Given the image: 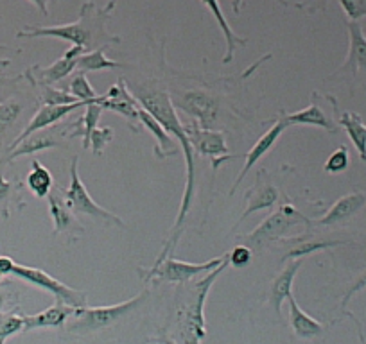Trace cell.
Returning <instances> with one entry per match:
<instances>
[{"label":"cell","mask_w":366,"mask_h":344,"mask_svg":"<svg viewBox=\"0 0 366 344\" xmlns=\"http://www.w3.org/2000/svg\"><path fill=\"white\" fill-rule=\"evenodd\" d=\"M29 2H33L45 16H49V2H51V0H29Z\"/></svg>","instance_id":"44"},{"label":"cell","mask_w":366,"mask_h":344,"mask_svg":"<svg viewBox=\"0 0 366 344\" xmlns=\"http://www.w3.org/2000/svg\"><path fill=\"white\" fill-rule=\"evenodd\" d=\"M101 113H103V106L101 103H90L84 106V115L77 118L74 124L69 126V129H74L69 135V138H74V136H81L83 138V149H88L90 147V135L92 131L99 126Z\"/></svg>","instance_id":"27"},{"label":"cell","mask_w":366,"mask_h":344,"mask_svg":"<svg viewBox=\"0 0 366 344\" xmlns=\"http://www.w3.org/2000/svg\"><path fill=\"white\" fill-rule=\"evenodd\" d=\"M287 126L302 124V126H316V128H322L329 133H336L337 126L330 121L329 115H325V111L320 108L318 101H312L305 110L295 111V113H284Z\"/></svg>","instance_id":"26"},{"label":"cell","mask_w":366,"mask_h":344,"mask_svg":"<svg viewBox=\"0 0 366 344\" xmlns=\"http://www.w3.org/2000/svg\"><path fill=\"white\" fill-rule=\"evenodd\" d=\"M24 325H26V314L19 307L9 312H0V339H8L24 332Z\"/></svg>","instance_id":"30"},{"label":"cell","mask_w":366,"mask_h":344,"mask_svg":"<svg viewBox=\"0 0 366 344\" xmlns=\"http://www.w3.org/2000/svg\"><path fill=\"white\" fill-rule=\"evenodd\" d=\"M26 183L27 188L36 198H47L52 188H54V180H52L51 171L45 165H41L38 160H33V163H31V171L27 174Z\"/></svg>","instance_id":"28"},{"label":"cell","mask_w":366,"mask_h":344,"mask_svg":"<svg viewBox=\"0 0 366 344\" xmlns=\"http://www.w3.org/2000/svg\"><path fill=\"white\" fill-rule=\"evenodd\" d=\"M327 4H329V0H304V2L297 4V8L309 13V15H315L318 11H325Z\"/></svg>","instance_id":"40"},{"label":"cell","mask_w":366,"mask_h":344,"mask_svg":"<svg viewBox=\"0 0 366 344\" xmlns=\"http://www.w3.org/2000/svg\"><path fill=\"white\" fill-rule=\"evenodd\" d=\"M362 289H366V273H365V275L361 276V278L357 280V282L354 283V285L350 287V289L347 290V294H345V296H343V301H341V310H343L345 314H348V315H350L352 319H355V318H354V315L350 314V312L347 310V305H348V301L352 300V296H354V294H357L359 290H362Z\"/></svg>","instance_id":"39"},{"label":"cell","mask_w":366,"mask_h":344,"mask_svg":"<svg viewBox=\"0 0 366 344\" xmlns=\"http://www.w3.org/2000/svg\"><path fill=\"white\" fill-rule=\"evenodd\" d=\"M287 128H290V126H287L286 118H284V113H280L279 121L274 122V124L271 126V128L267 129V131L264 133V135L260 136L259 140H257L255 146H253L252 149H249L248 153H246V156H244V167H242L241 174H239L237 180H235V183H234V187H232L230 196L234 194L235 191H237L239 185H241V181L244 180L246 176H248V172L252 171L253 167H255L257 161H259L260 158L264 156V154L269 153V151L273 149V146H274V143H277V140L280 138V135H282V133L286 131Z\"/></svg>","instance_id":"15"},{"label":"cell","mask_w":366,"mask_h":344,"mask_svg":"<svg viewBox=\"0 0 366 344\" xmlns=\"http://www.w3.org/2000/svg\"><path fill=\"white\" fill-rule=\"evenodd\" d=\"M101 106H103V110L115 111V113H119L121 117H124L133 131H139L140 129V103L137 101V97L126 88V84L122 79L119 81V83L112 84L110 90H108L107 93H103Z\"/></svg>","instance_id":"10"},{"label":"cell","mask_w":366,"mask_h":344,"mask_svg":"<svg viewBox=\"0 0 366 344\" xmlns=\"http://www.w3.org/2000/svg\"><path fill=\"white\" fill-rule=\"evenodd\" d=\"M13 275L19 276V278H22L24 282L31 283V285L38 287V289L51 293L52 296L56 298V301H58V303H65V305H69V307H74V308L86 307V294L81 293V290L72 289V287L65 285V283H61L59 280H56L54 276H51L49 273H45L44 269L15 264Z\"/></svg>","instance_id":"8"},{"label":"cell","mask_w":366,"mask_h":344,"mask_svg":"<svg viewBox=\"0 0 366 344\" xmlns=\"http://www.w3.org/2000/svg\"><path fill=\"white\" fill-rule=\"evenodd\" d=\"M76 308L69 307L65 303L52 305V307L45 308L44 312H38V314L26 315V325H24V332H31V330L38 328H61L65 325L66 319L70 315H74Z\"/></svg>","instance_id":"23"},{"label":"cell","mask_w":366,"mask_h":344,"mask_svg":"<svg viewBox=\"0 0 366 344\" xmlns=\"http://www.w3.org/2000/svg\"><path fill=\"white\" fill-rule=\"evenodd\" d=\"M329 99L332 101V106L336 110L337 115V124L347 131L348 138L354 143L355 151L359 153V158L362 161H366V124L362 122L361 115L355 113V111H340L337 110L336 99L329 96Z\"/></svg>","instance_id":"21"},{"label":"cell","mask_w":366,"mask_h":344,"mask_svg":"<svg viewBox=\"0 0 366 344\" xmlns=\"http://www.w3.org/2000/svg\"><path fill=\"white\" fill-rule=\"evenodd\" d=\"M11 187L13 185L4 176H0V203L8 201L9 194H11Z\"/></svg>","instance_id":"42"},{"label":"cell","mask_w":366,"mask_h":344,"mask_svg":"<svg viewBox=\"0 0 366 344\" xmlns=\"http://www.w3.org/2000/svg\"><path fill=\"white\" fill-rule=\"evenodd\" d=\"M253 251L244 244H237L234 249L230 251V264L234 268H244L249 260H252Z\"/></svg>","instance_id":"38"},{"label":"cell","mask_w":366,"mask_h":344,"mask_svg":"<svg viewBox=\"0 0 366 344\" xmlns=\"http://www.w3.org/2000/svg\"><path fill=\"white\" fill-rule=\"evenodd\" d=\"M63 198H65L66 205L72 208L74 213H83V216H90L94 219H104L108 223H114L117 226H126L124 221L117 217L115 213L108 212L97 201H94L90 194H88L86 187H84L83 180L79 178V158L74 156L70 161V183L66 188H61Z\"/></svg>","instance_id":"7"},{"label":"cell","mask_w":366,"mask_h":344,"mask_svg":"<svg viewBox=\"0 0 366 344\" xmlns=\"http://www.w3.org/2000/svg\"><path fill=\"white\" fill-rule=\"evenodd\" d=\"M366 196L362 192H352V194L343 196V198L337 199L332 206L329 208V212L323 217H320L316 223L322 224V226H334V224H340L348 221L350 217H354L359 210L365 206Z\"/></svg>","instance_id":"20"},{"label":"cell","mask_w":366,"mask_h":344,"mask_svg":"<svg viewBox=\"0 0 366 344\" xmlns=\"http://www.w3.org/2000/svg\"><path fill=\"white\" fill-rule=\"evenodd\" d=\"M244 201H246V210L242 212L241 219L239 223L235 224V230H237L239 224L246 219L248 216H252L253 212H259V210L264 208H271L274 203L279 201V191L271 185V181H266V171L260 168L257 172V181H255V187L249 188L244 196Z\"/></svg>","instance_id":"16"},{"label":"cell","mask_w":366,"mask_h":344,"mask_svg":"<svg viewBox=\"0 0 366 344\" xmlns=\"http://www.w3.org/2000/svg\"><path fill=\"white\" fill-rule=\"evenodd\" d=\"M104 51H107V49H97V51L86 52V54L81 56L79 61H77L76 70H79V72L84 74V72H103V70H108V69H121L122 63H117L114 61V59L107 58Z\"/></svg>","instance_id":"29"},{"label":"cell","mask_w":366,"mask_h":344,"mask_svg":"<svg viewBox=\"0 0 366 344\" xmlns=\"http://www.w3.org/2000/svg\"><path fill=\"white\" fill-rule=\"evenodd\" d=\"M350 22L366 19V0H337Z\"/></svg>","instance_id":"37"},{"label":"cell","mask_w":366,"mask_h":344,"mask_svg":"<svg viewBox=\"0 0 366 344\" xmlns=\"http://www.w3.org/2000/svg\"><path fill=\"white\" fill-rule=\"evenodd\" d=\"M114 136L115 133L112 128H99V126H97L90 135V146L94 154H96V156H101V154L104 153V147L108 146L110 140H114Z\"/></svg>","instance_id":"35"},{"label":"cell","mask_w":366,"mask_h":344,"mask_svg":"<svg viewBox=\"0 0 366 344\" xmlns=\"http://www.w3.org/2000/svg\"><path fill=\"white\" fill-rule=\"evenodd\" d=\"M230 2H232V9H234V15H239V13H241L242 0H230ZM277 2H279L280 6H284V8H286V6H290V2H287V0H277Z\"/></svg>","instance_id":"43"},{"label":"cell","mask_w":366,"mask_h":344,"mask_svg":"<svg viewBox=\"0 0 366 344\" xmlns=\"http://www.w3.org/2000/svg\"><path fill=\"white\" fill-rule=\"evenodd\" d=\"M137 101L140 103V106L144 110L149 111L158 122L165 128V131L172 136L174 140H178L179 146H182L183 153H185V163H187V178H185V191H183L182 205H179L178 217H176L174 224H172L171 237L165 242L164 249L158 255L157 262L154 264H160L162 260H165L167 256H171V253L174 251L176 246H178L179 237L183 233V221L189 216L192 208V203H194L196 196V153L194 147H192L191 140H189L185 128H183V122L178 118L176 113V108L172 104L171 97L165 92L164 88H158V86H140L135 92Z\"/></svg>","instance_id":"1"},{"label":"cell","mask_w":366,"mask_h":344,"mask_svg":"<svg viewBox=\"0 0 366 344\" xmlns=\"http://www.w3.org/2000/svg\"><path fill=\"white\" fill-rule=\"evenodd\" d=\"M13 269H15V262H13L11 256L0 255V273L4 276L13 275Z\"/></svg>","instance_id":"41"},{"label":"cell","mask_w":366,"mask_h":344,"mask_svg":"<svg viewBox=\"0 0 366 344\" xmlns=\"http://www.w3.org/2000/svg\"><path fill=\"white\" fill-rule=\"evenodd\" d=\"M20 111H22V106L19 103H15V101L0 103V142H2L4 135L8 133V129L15 124Z\"/></svg>","instance_id":"32"},{"label":"cell","mask_w":366,"mask_h":344,"mask_svg":"<svg viewBox=\"0 0 366 344\" xmlns=\"http://www.w3.org/2000/svg\"><path fill=\"white\" fill-rule=\"evenodd\" d=\"M83 54H86L83 47L79 45H72L58 61L52 63L51 66H45V69H40V66H34V69L27 70L26 76L29 77V81L33 84H49L52 86L54 83H59L61 79L69 77L70 74L76 70L77 61Z\"/></svg>","instance_id":"11"},{"label":"cell","mask_w":366,"mask_h":344,"mask_svg":"<svg viewBox=\"0 0 366 344\" xmlns=\"http://www.w3.org/2000/svg\"><path fill=\"white\" fill-rule=\"evenodd\" d=\"M0 344H6V339H0Z\"/></svg>","instance_id":"48"},{"label":"cell","mask_w":366,"mask_h":344,"mask_svg":"<svg viewBox=\"0 0 366 344\" xmlns=\"http://www.w3.org/2000/svg\"><path fill=\"white\" fill-rule=\"evenodd\" d=\"M202 4L205 6V8L210 11V15L216 19L217 26H219L221 33H223L224 41H227V52H224L223 63L224 65H228V63H232V59H234L235 51H237L239 47H244V45L248 44V40L234 33V29H232L230 24H228L227 16H224L223 11H221L219 0H202Z\"/></svg>","instance_id":"25"},{"label":"cell","mask_w":366,"mask_h":344,"mask_svg":"<svg viewBox=\"0 0 366 344\" xmlns=\"http://www.w3.org/2000/svg\"><path fill=\"white\" fill-rule=\"evenodd\" d=\"M345 24H347L348 38H350V47H348L347 61L341 65L337 72H347L350 76H355L359 70H366V36L362 34L361 24L359 22L347 20Z\"/></svg>","instance_id":"17"},{"label":"cell","mask_w":366,"mask_h":344,"mask_svg":"<svg viewBox=\"0 0 366 344\" xmlns=\"http://www.w3.org/2000/svg\"><path fill=\"white\" fill-rule=\"evenodd\" d=\"M36 88L41 90L40 97L45 104H74V103H79L76 97L72 96L70 92L66 90H58V88H52L49 84H34Z\"/></svg>","instance_id":"33"},{"label":"cell","mask_w":366,"mask_h":344,"mask_svg":"<svg viewBox=\"0 0 366 344\" xmlns=\"http://www.w3.org/2000/svg\"><path fill=\"white\" fill-rule=\"evenodd\" d=\"M146 344H164V340H153V343H146Z\"/></svg>","instance_id":"47"},{"label":"cell","mask_w":366,"mask_h":344,"mask_svg":"<svg viewBox=\"0 0 366 344\" xmlns=\"http://www.w3.org/2000/svg\"><path fill=\"white\" fill-rule=\"evenodd\" d=\"M228 258V253L216 256L212 260L202 262V264H191V262L176 260L172 256H167L160 264H154L151 269H139L142 275L144 283L153 282L154 285L165 282V283H187L192 278L199 276L202 273H210L216 268H219L224 260Z\"/></svg>","instance_id":"6"},{"label":"cell","mask_w":366,"mask_h":344,"mask_svg":"<svg viewBox=\"0 0 366 344\" xmlns=\"http://www.w3.org/2000/svg\"><path fill=\"white\" fill-rule=\"evenodd\" d=\"M6 300H8V293H6V290L0 289V312H2V308H4Z\"/></svg>","instance_id":"45"},{"label":"cell","mask_w":366,"mask_h":344,"mask_svg":"<svg viewBox=\"0 0 366 344\" xmlns=\"http://www.w3.org/2000/svg\"><path fill=\"white\" fill-rule=\"evenodd\" d=\"M185 133H187L189 140H191L192 147H194L196 156L210 158L212 160V171L216 172L223 161L232 160V154L228 153L227 138H224L223 131H216V129H203L199 128L198 122L192 124H183Z\"/></svg>","instance_id":"9"},{"label":"cell","mask_w":366,"mask_h":344,"mask_svg":"<svg viewBox=\"0 0 366 344\" xmlns=\"http://www.w3.org/2000/svg\"><path fill=\"white\" fill-rule=\"evenodd\" d=\"M230 265V253L228 258L216 268L214 271L207 273L205 278L194 283H179L183 287V300L179 301L176 310V335L178 344H202L207 337L205 323V301L210 289L219 278L221 273Z\"/></svg>","instance_id":"3"},{"label":"cell","mask_w":366,"mask_h":344,"mask_svg":"<svg viewBox=\"0 0 366 344\" xmlns=\"http://www.w3.org/2000/svg\"><path fill=\"white\" fill-rule=\"evenodd\" d=\"M337 244H343V242L340 241H316V242H304V244H300L298 248L291 249L290 253H287L286 258H304L305 255H309V253H315L318 251V249H325V248H332V246H337Z\"/></svg>","instance_id":"36"},{"label":"cell","mask_w":366,"mask_h":344,"mask_svg":"<svg viewBox=\"0 0 366 344\" xmlns=\"http://www.w3.org/2000/svg\"><path fill=\"white\" fill-rule=\"evenodd\" d=\"M300 224L311 226L312 221H309L307 217H305L300 210L295 208L291 203H286V205H280L277 212H273L269 217H266L252 233L239 237V244L248 246L252 251H259L264 246L286 237L291 231V228H297L300 226Z\"/></svg>","instance_id":"4"},{"label":"cell","mask_w":366,"mask_h":344,"mask_svg":"<svg viewBox=\"0 0 366 344\" xmlns=\"http://www.w3.org/2000/svg\"><path fill=\"white\" fill-rule=\"evenodd\" d=\"M2 278H4V275H2V273H0V282H2Z\"/></svg>","instance_id":"49"},{"label":"cell","mask_w":366,"mask_h":344,"mask_svg":"<svg viewBox=\"0 0 366 344\" xmlns=\"http://www.w3.org/2000/svg\"><path fill=\"white\" fill-rule=\"evenodd\" d=\"M63 138H65V133L61 129H51V131H41L33 133L31 136H27L26 140L19 143L16 147H13L11 154H9V161L16 160L20 156H27V154H34L38 151H45V149H51V147H59V146H65L63 143Z\"/></svg>","instance_id":"19"},{"label":"cell","mask_w":366,"mask_h":344,"mask_svg":"<svg viewBox=\"0 0 366 344\" xmlns=\"http://www.w3.org/2000/svg\"><path fill=\"white\" fill-rule=\"evenodd\" d=\"M162 340H164V344H178V343H176V340L169 339V337H165V339H162Z\"/></svg>","instance_id":"46"},{"label":"cell","mask_w":366,"mask_h":344,"mask_svg":"<svg viewBox=\"0 0 366 344\" xmlns=\"http://www.w3.org/2000/svg\"><path fill=\"white\" fill-rule=\"evenodd\" d=\"M139 118H140V126H142L144 129H147V131L153 135V138L157 140V146H154V156H157L158 160L174 156V154L178 153V147L174 146V138H172V136L165 131L164 126H162L160 122L149 113V111L144 110L142 106H140Z\"/></svg>","instance_id":"22"},{"label":"cell","mask_w":366,"mask_h":344,"mask_svg":"<svg viewBox=\"0 0 366 344\" xmlns=\"http://www.w3.org/2000/svg\"><path fill=\"white\" fill-rule=\"evenodd\" d=\"M348 165H350V154H348L347 147L341 146L327 158L325 165H323V171L327 174H341V172L347 171Z\"/></svg>","instance_id":"34"},{"label":"cell","mask_w":366,"mask_h":344,"mask_svg":"<svg viewBox=\"0 0 366 344\" xmlns=\"http://www.w3.org/2000/svg\"><path fill=\"white\" fill-rule=\"evenodd\" d=\"M172 104L183 110L191 117L198 118L199 128L212 129L217 118V101L209 93L202 90H192L187 92L179 101H172Z\"/></svg>","instance_id":"13"},{"label":"cell","mask_w":366,"mask_h":344,"mask_svg":"<svg viewBox=\"0 0 366 344\" xmlns=\"http://www.w3.org/2000/svg\"><path fill=\"white\" fill-rule=\"evenodd\" d=\"M69 90L77 101H83V103L90 104V103H101V101H103V96H97L96 90L92 88L90 81L86 79V76H84L83 72H79L76 77H74Z\"/></svg>","instance_id":"31"},{"label":"cell","mask_w":366,"mask_h":344,"mask_svg":"<svg viewBox=\"0 0 366 344\" xmlns=\"http://www.w3.org/2000/svg\"><path fill=\"white\" fill-rule=\"evenodd\" d=\"M47 199H49V212H51L52 224H54V235L66 233L70 241H76L79 235L84 233V228L79 224L76 213H74L72 208L66 205L61 188L58 187L52 188L51 194L47 196Z\"/></svg>","instance_id":"12"},{"label":"cell","mask_w":366,"mask_h":344,"mask_svg":"<svg viewBox=\"0 0 366 344\" xmlns=\"http://www.w3.org/2000/svg\"><path fill=\"white\" fill-rule=\"evenodd\" d=\"M304 264V258H295L290 264L284 268V271L280 273L277 278L271 282L269 294H267V300H269V305L274 308L277 315L282 314V305L284 301H287V298L291 296V287H293V280L297 276L298 269Z\"/></svg>","instance_id":"18"},{"label":"cell","mask_w":366,"mask_h":344,"mask_svg":"<svg viewBox=\"0 0 366 344\" xmlns=\"http://www.w3.org/2000/svg\"><path fill=\"white\" fill-rule=\"evenodd\" d=\"M287 303H290V325L293 328L295 335L300 337V339H312V337L325 332L327 326L320 323L318 319L311 318L307 312L302 310V307L298 305L297 298L293 294L287 298Z\"/></svg>","instance_id":"24"},{"label":"cell","mask_w":366,"mask_h":344,"mask_svg":"<svg viewBox=\"0 0 366 344\" xmlns=\"http://www.w3.org/2000/svg\"><path fill=\"white\" fill-rule=\"evenodd\" d=\"M147 296H149V289L146 287V289H144L142 293L137 294L135 298H132V300L128 301H122V303L119 305L76 308V312H74L76 321L66 325V330L72 333H88L107 328V326H112L114 323H117L119 319H122L124 315H128L129 312L135 310L140 303H144V301L147 300Z\"/></svg>","instance_id":"5"},{"label":"cell","mask_w":366,"mask_h":344,"mask_svg":"<svg viewBox=\"0 0 366 344\" xmlns=\"http://www.w3.org/2000/svg\"><path fill=\"white\" fill-rule=\"evenodd\" d=\"M86 104L88 103H83V101H79V103H74V104H44V106H41L40 110L34 113V117L31 118V122L27 124V128L24 129L19 136H16L15 142L11 143V149L13 147L19 146L22 140H26L27 136L33 135V133L51 128V126H54L56 122H59L61 118H65L66 115H70L72 111L79 110V108H84Z\"/></svg>","instance_id":"14"},{"label":"cell","mask_w":366,"mask_h":344,"mask_svg":"<svg viewBox=\"0 0 366 344\" xmlns=\"http://www.w3.org/2000/svg\"><path fill=\"white\" fill-rule=\"evenodd\" d=\"M115 6L117 4L114 0L104 8H97L94 2H84L76 22L51 27H26L16 33V38H59L72 45H79L86 52L108 49L114 44H121V38L107 31V22L110 20Z\"/></svg>","instance_id":"2"}]
</instances>
